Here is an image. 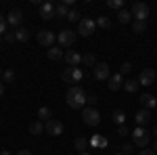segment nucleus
<instances>
[{
    "label": "nucleus",
    "instance_id": "nucleus-32",
    "mask_svg": "<svg viewBox=\"0 0 157 155\" xmlns=\"http://www.w3.org/2000/svg\"><path fill=\"white\" fill-rule=\"evenodd\" d=\"M97 25L103 27V29H109V27H111V21H109L107 17H97Z\"/></svg>",
    "mask_w": 157,
    "mask_h": 155
},
{
    "label": "nucleus",
    "instance_id": "nucleus-33",
    "mask_svg": "<svg viewBox=\"0 0 157 155\" xmlns=\"http://www.w3.org/2000/svg\"><path fill=\"white\" fill-rule=\"evenodd\" d=\"M134 151V143H121V153L124 155H130Z\"/></svg>",
    "mask_w": 157,
    "mask_h": 155
},
{
    "label": "nucleus",
    "instance_id": "nucleus-4",
    "mask_svg": "<svg viewBox=\"0 0 157 155\" xmlns=\"http://www.w3.org/2000/svg\"><path fill=\"white\" fill-rule=\"evenodd\" d=\"M82 119L86 126H98L101 124V113L94 107H84L82 109Z\"/></svg>",
    "mask_w": 157,
    "mask_h": 155
},
{
    "label": "nucleus",
    "instance_id": "nucleus-5",
    "mask_svg": "<svg viewBox=\"0 0 157 155\" xmlns=\"http://www.w3.org/2000/svg\"><path fill=\"white\" fill-rule=\"evenodd\" d=\"M94 29H97V21H94V19H90V17L80 19V25H78V34H80V36H84V38L92 36Z\"/></svg>",
    "mask_w": 157,
    "mask_h": 155
},
{
    "label": "nucleus",
    "instance_id": "nucleus-10",
    "mask_svg": "<svg viewBox=\"0 0 157 155\" xmlns=\"http://www.w3.org/2000/svg\"><path fill=\"white\" fill-rule=\"evenodd\" d=\"M55 40H57V36L52 34V32H48V29H40L38 32V44H42V46H52L55 44Z\"/></svg>",
    "mask_w": 157,
    "mask_h": 155
},
{
    "label": "nucleus",
    "instance_id": "nucleus-30",
    "mask_svg": "<svg viewBox=\"0 0 157 155\" xmlns=\"http://www.w3.org/2000/svg\"><path fill=\"white\" fill-rule=\"evenodd\" d=\"M145 29H147L145 21H132V32H134V34H143Z\"/></svg>",
    "mask_w": 157,
    "mask_h": 155
},
{
    "label": "nucleus",
    "instance_id": "nucleus-31",
    "mask_svg": "<svg viewBox=\"0 0 157 155\" xmlns=\"http://www.w3.org/2000/svg\"><path fill=\"white\" fill-rule=\"evenodd\" d=\"M107 6L113 11H121L124 9V0H107Z\"/></svg>",
    "mask_w": 157,
    "mask_h": 155
},
{
    "label": "nucleus",
    "instance_id": "nucleus-29",
    "mask_svg": "<svg viewBox=\"0 0 157 155\" xmlns=\"http://www.w3.org/2000/svg\"><path fill=\"white\" fill-rule=\"evenodd\" d=\"M13 82H15V72L13 69L2 72V84H13Z\"/></svg>",
    "mask_w": 157,
    "mask_h": 155
},
{
    "label": "nucleus",
    "instance_id": "nucleus-7",
    "mask_svg": "<svg viewBox=\"0 0 157 155\" xmlns=\"http://www.w3.org/2000/svg\"><path fill=\"white\" fill-rule=\"evenodd\" d=\"M44 130L48 132L50 136H61L63 134V122L57 118H50L46 124H44Z\"/></svg>",
    "mask_w": 157,
    "mask_h": 155
},
{
    "label": "nucleus",
    "instance_id": "nucleus-36",
    "mask_svg": "<svg viewBox=\"0 0 157 155\" xmlns=\"http://www.w3.org/2000/svg\"><path fill=\"white\" fill-rule=\"evenodd\" d=\"M4 32H6V19H4V17L0 15V36H2Z\"/></svg>",
    "mask_w": 157,
    "mask_h": 155
},
{
    "label": "nucleus",
    "instance_id": "nucleus-3",
    "mask_svg": "<svg viewBox=\"0 0 157 155\" xmlns=\"http://www.w3.org/2000/svg\"><path fill=\"white\" fill-rule=\"evenodd\" d=\"M132 143L134 147H140V149H145L147 145H149V141H151V136H149V132L145 130V128H140V126H136L132 132Z\"/></svg>",
    "mask_w": 157,
    "mask_h": 155
},
{
    "label": "nucleus",
    "instance_id": "nucleus-27",
    "mask_svg": "<svg viewBox=\"0 0 157 155\" xmlns=\"http://www.w3.org/2000/svg\"><path fill=\"white\" fill-rule=\"evenodd\" d=\"M55 13H57L59 17H65V19H67V15H69V6H65L63 2H61V4H55Z\"/></svg>",
    "mask_w": 157,
    "mask_h": 155
},
{
    "label": "nucleus",
    "instance_id": "nucleus-28",
    "mask_svg": "<svg viewBox=\"0 0 157 155\" xmlns=\"http://www.w3.org/2000/svg\"><path fill=\"white\" fill-rule=\"evenodd\" d=\"M113 122L117 126H126V113L124 111H113Z\"/></svg>",
    "mask_w": 157,
    "mask_h": 155
},
{
    "label": "nucleus",
    "instance_id": "nucleus-17",
    "mask_svg": "<svg viewBox=\"0 0 157 155\" xmlns=\"http://www.w3.org/2000/svg\"><path fill=\"white\" fill-rule=\"evenodd\" d=\"M46 57H48L50 61H61L63 57H65V50L61 46H50L48 50H46Z\"/></svg>",
    "mask_w": 157,
    "mask_h": 155
},
{
    "label": "nucleus",
    "instance_id": "nucleus-1",
    "mask_svg": "<svg viewBox=\"0 0 157 155\" xmlns=\"http://www.w3.org/2000/svg\"><path fill=\"white\" fill-rule=\"evenodd\" d=\"M65 101H67V105L71 109H84L86 103H88V95L84 92V88L80 84H75V86H69V90L65 95Z\"/></svg>",
    "mask_w": 157,
    "mask_h": 155
},
{
    "label": "nucleus",
    "instance_id": "nucleus-2",
    "mask_svg": "<svg viewBox=\"0 0 157 155\" xmlns=\"http://www.w3.org/2000/svg\"><path fill=\"white\" fill-rule=\"evenodd\" d=\"M61 78H63V80H65L67 84L75 86L78 82H82V78H84V72H82L80 67H65V69H63V73H61Z\"/></svg>",
    "mask_w": 157,
    "mask_h": 155
},
{
    "label": "nucleus",
    "instance_id": "nucleus-9",
    "mask_svg": "<svg viewBox=\"0 0 157 155\" xmlns=\"http://www.w3.org/2000/svg\"><path fill=\"white\" fill-rule=\"evenodd\" d=\"M57 40H59V44L63 48H69V46H73V42H75V34H73L71 29H63V32L57 34Z\"/></svg>",
    "mask_w": 157,
    "mask_h": 155
},
{
    "label": "nucleus",
    "instance_id": "nucleus-20",
    "mask_svg": "<svg viewBox=\"0 0 157 155\" xmlns=\"http://www.w3.org/2000/svg\"><path fill=\"white\" fill-rule=\"evenodd\" d=\"M117 21H120L121 25L130 23V21H132V13H130V11H126V9H121V11L117 13Z\"/></svg>",
    "mask_w": 157,
    "mask_h": 155
},
{
    "label": "nucleus",
    "instance_id": "nucleus-46",
    "mask_svg": "<svg viewBox=\"0 0 157 155\" xmlns=\"http://www.w3.org/2000/svg\"><path fill=\"white\" fill-rule=\"evenodd\" d=\"M80 155H90V153H80Z\"/></svg>",
    "mask_w": 157,
    "mask_h": 155
},
{
    "label": "nucleus",
    "instance_id": "nucleus-23",
    "mask_svg": "<svg viewBox=\"0 0 157 155\" xmlns=\"http://www.w3.org/2000/svg\"><path fill=\"white\" fill-rule=\"evenodd\" d=\"M50 118H52L50 107H40V109H38V119H40V122H48Z\"/></svg>",
    "mask_w": 157,
    "mask_h": 155
},
{
    "label": "nucleus",
    "instance_id": "nucleus-38",
    "mask_svg": "<svg viewBox=\"0 0 157 155\" xmlns=\"http://www.w3.org/2000/svg\"><path fill=\"white\" fill-rule=\"evenodd\" d=\"M117 134H120L121 138H124V136H128V134H130V130H128L126 126H120V128H117Z\"/></svg>",
    "mask_w": 157,
    "mask_h": 155
},
{
    "label": "nucleus",
    "instance_id": "nucleus-8",
    "mask_svg": "<svg viewBox=\"0 0 157 155\" xmlns=\"http://www.w3.org/2000/svg\"><path fill=\"white\" fill-rule=\"evenodd\" d=\"M155 80H157V73H155V69H151V67L143 69L140 76H138V84H140V86H153Z\"/></svg>",
    "mask_w": 157,
    "mask_h": 155
},
{
    "label": "nucleus",
    "instance_id": "nucleus-44",
    "mask_svg": "<svg viewBox=\"0 0 157 155\" xmlns=\"http://www.w3.org/2000/svg\"><path fill=\"white\" fill-rule=\"evenodd\" d=\"M153 134H155V136H157V126H155V128H153Z\"/></svg>",
    "mask_w": 157,
    "mask_h": 155
},
{
    "label": "nucleus",
    "instance_id": "nucleus-19",
    "mask_svg": "<svg viewBox=\"0 0 157 155\" xmlns=\"http://www.w3.org/2000/svg\"><path fill=\"white\" fill-rule=\"evenodd\" d=\"M42 132H46L44 130V124L38 119V122H32L29 124V134H34V136H38V134H42Z\"/></svg>",
    "mask_w": 157,
    "mask_h": 155
},
{
    "label": "nucleus",
    "instance_id": "nucleus-40",
    "mask_svg": "<svg viewBox=\"0 0 157 155\" xmlns=\"http://www.w3.org/2000/svg\"><path fill=\"white\" fill-rule=\"evenodd\" d=\"M138 155H157V153H155V151H149V149H143Z\"/></svg>",
    "mask_w": 157,
    "mask_h": 155
},
{
    "label": "nucleus",
    "instance_id": "nucleus-16",
    "mask_svg": "<svg viewBox=\"0 0 157 155\" xmlns=\"http://www.w3.org/2000/svg\"><path fill=\"white\" fill-rule=\"evenodd\" d=\"M107 86H109V90H120L121 86H124V78H121V73H113V76L107 80Z\"/></svg>",
    "mask_w": 157,
    "mask_h": 155
},
{
    "label": "nucleus",
    "instance_id": "nucleus-6",
    "mask_svg": "<svg viewBox=\"0 0 157 155\" xmlns=\"http://www.w3.org/2000/svg\"><path fill=\"white\" fill-rule=\"evenodd\" d=\"M130 13H132L134 21H147V17H149V4H145V2H134Z\"/></svg>",
    "mask_w": 157,
    "mask_h": 155
},
{
    "label": "nucleus",
    "instance_id": "nucleus-45",
    "mask_svg": "<svg viewBox=\"0 0 157 155\" xmlns=\"http://www.w3.org/2000/svg\"><path fill=\"white\" fill-rule=\"evenodd\" d=\"M153 151H155V153H157V141H155V147H153Z\"/></svg>",
    "mask_w": 157,
    "mask_h": 155
},
{
    "label": "nucleus",
    "instance_id": "nucleus-43",
    "mask_svg": "<svg viewBox=\"0 0 157 155\" xmlns=\"http://www.w3.org/2000/svg\"><path fill=\"white\" fill-rule=\"evenodd\" d=\"M0 155H11V153H9V151H6V149H4V151H0Z\"/></svg>",
    "mask_w": 157,
    "mask_h": 155
},
{
    "label": "nucleus",
    "instance_id": "nucleus-13",
    "mask_svg": "<svg viewBox=\"0 0 157 155\" xmlns=\"http://www.w3.org/2000/svg\"><path fill=\"white\" fill-rule=\"evenodd\" d=\"M63 59L67 61L69 67H78V65L82 63V55L75 52V50H65V57H63Z\"/></svg>",
    "mask_w": 157,
    "mask_h": 155
},
{
    "label": "nucleus",
    "instance_id": "nucleus-39",
    "mask_svg": "<svg viewBox=\"0 0 157 155\" xmlns=\"http://www.w3.org/2000/svg\"><path fill=\"white\" fill-rule=\"evenodd\" d=\"M97 101H98V96H97V95H90V96H88V103H90V105H94Z\"/></svg>",
    "mask_w": 157,
    "mask_h": 155
},
{
    "label": "nucleus",
    "instance_id": "nucleus-41",
    "mask_svg": "<svg viewBox=\"0 0 157 155\" xmlns=\"http://www.w3.org/2000/svg\"><path fill=\"white\" fill-rule=\"evenodd\" d=\"M17 155H32V151H27V149H21V151H17Z\"/></svg>",
    "mask_w": 157,
    "mask_h": 155
},
{
    "label": "nucleus",
    "instance_id": "nucleus-22",
    "mask_svg": "<svg viewBox=\"0 0 157 155\" xmlns=\"http://www.w3.org/2000/svg\"><path fill=\"white\" fill-rule=\"evenodd\" d=\"M73 147H75V151L86 153V149H88V141H86L84 136H78V138H75V143H73Z\"/></svg>",
    "mask_w": 157,
    "mask_h": 155
},
{
    "label": "nucleus",
    "instance_id": "nucleus-48",
    "mask_svg": "<svg viewBox=\"0 0 157 155\" xmlns=\"http://www.w3.org/2000/svg\"><path fill=\"white\" fill-rule=\"evenodd\" d=\"M117 155H124V153H117Z\"/></svg>",
    "mask_w": 157,
    "mask_h": 155
},
{
    "label": "nucleus",
    "instance_id": "nucleus-34",
    "mask_svg": "<svg viewBox=\"0 0 157 155\" xmlns=\"http://www.w3.org/2000/svg\"><path fill=\"white\" fill-rule=\"evenodd\" d=\"M130 72H132V63H128V61H126V63H121V67H120L121 76H124V73H130Z\"/></svg>",
    "mask_w": 157,
    "mask_h": 155
},
{
    "label": "nucleus",
    "instance_id": "nucleus-18",
    "mask_svg": "<svg viewBox=\"0 0 157 155\" xmlns=\"http://www.w3.org/2000/svg\"><path fill=\"white\" fill-rule=\"evenodd\" d=\"M140 105H143V109H155L157 107V99L153 95H140Z\"/></svg>",
    "mask_w": 157,
    "mask_h": 155
},
{
    "label": "nucleus",
    "instance_id": "nucleus-26",
    "mask_svg": "<svg viewBox=\"0 0 157 155\" xmlns=\"http://www.w3.org/2000/svg\"><path fill=\"white\" fill-rule=\"evenodd\" d=\"M13 34H15V40H19V42H25V40L29 38V32H27L25 27H19V29H15Z\"/></svg>",
    "mask_w": 157,
    "mask_h": 155
},
{
    "label": "nucleus",
    "instance_id": "nucleus-42",
    "mask_svg": "<svg viewBox=\"0 0 157 155\" xmlns=\"http://www.w3.org/2000/svg\"><path fill=\"white\" fill-rule=\"evenodd\" d=\"M2 92H4V84L0 82V96H2Z\"/></svg>",
    "mask_w": 157,
    "mask_h": 155
},
{
    "label": "nucleus",
    "instance_id": "nucleus-15",
    "mask_svg": "<svg viewBox=\"0 0 157 155\" xmlns=\"http://www.w3.org/2000/svg\"><path fill=\"white\" fill-rule=\"evenodd\" d=\"M134 119H136V124L143 128L145 124L151 122V111H149V109H138V111H136V115H134Z\"/></svg>",
    "mask_w": 157,
    "mask_h": 155
},
{
    "label": "nucleus",
    "instance_id": "nucleus-35",
    "mask_svg": "<svg viewBox=\"0 0 157 155\" xmlns=\"http://www.w3.org/2000/svg\"><path fill=\"white\" fill-rule=\"evenodd\" d=\"M67 19H69V21H78V19H80V13L75 11V9H69V15H67Z\"/></svg>",
    "mask_w": 157,
    "mask_h": 155
},
{
    "label": "nucleus",
    "instance_id": "nucleus-24",
    "mask_svg": "<svg viewBox=\"0 0 157 155\" xmlns=\"http://www.w3.org/2000/svg\"><path fill=\"white\" fill-rule=\"evenodd\" d=\"M138 86H140V84H138V80H126V82H124V90L132 95V92H136V90H138Z\"/></svg>",
    "mask_w": 157,
    "mask_h": 155
},
{
    "label": "nucleus",
    "instance_id": "nucleus-37",
    "mask_svg": "<svg viewBox=\"0 0 157 155\" xmlns=\"http://www.w3.org/2000/svg\"><path fill=\"white\" fill-rule=\"evenodd\" d=\"M4 40H6L9 44H13V42H17V40H15V34H13V32H6V34H4Z\"/></svg>",
    "mask_w": 157,
    "mask_h": 155
},
{
    "label": "nucleus",
    "instance_id": "nucleus-25",
    "mask_svg": "<svg viewBox=\"0 0 157 155\" xmlns=\"http://www.w3.org/2000/svg\"><path fill=\"white\" fill-rule=\"evenodd\" d=\"M90 145L92 147H98V149H103V147H107V138L105 136H101V134H97V136H92V141H90Z\"/></svg>",
    "mask_w": 157,
    "mask_h": 155
},
{
    "label": "nucleus",
    "instance_id": "nucleus-12",
    "mask_svg": "<svg viewBox=\"0 0 157 155\" xmlns=\"http://www.w3.org/2000/svg\"><path fill=\"white\" fill-rule=\"evenodd\" d=\"M94 78H97V80H109V78H111V69H109L107 63H97V67H94Z\"/></svg>",
    "mask_w": 157,
    "mask_h": 155
},
{
    "label": "nucleus",
    "instance_id": "nucleus-47",
    "mask_svg": "<svg viewBox=\"0 0 157 155\" xmlns=\"http://www.w3.org/2000/svg\"><path fill=\"white\" fill-rule=\"evenodd\" d=\"M0 78H2V69H0Z\"/></svg>",
    "mask_w": 157,
    "mask_h": 155
},
{
    "label": "nucleus",
    "instance_id": "nucleus-14",
    "mask_svg": "<svg viewBox=\"0 0 157 155\" xmlns=\"http://www.w3.org/2000/svg\"><path fill=\"white\" fill-rule=\"evenodd\" d=\"M21 21H23V13H21V11H17V9H15V11H11L9 15H6V23L13 25V27H17V29H19Z\"/></svg>",
    "mask_w": 157,
    "mask_h": 155
},
{
    "label": "nucleus",
    "instance_id": "nucleus-11",
    "mask_svg": "<svg viewBox=\"0 0 157 155\" xmlns=\"http://www.w3.org/2000/svg\"><path fill=\"white\" fill-rule=\"evenodd\" d=\"M40 17L42 19H52V17H57V13H55V4L52 2H42L40 4Z\"/></svg>",
    "mask_w": 157,
    "mask_h": 155
},
{
    "label": "nucleus",
    "instance_id": "nucleus-21",
    "mask_svg": "<svg viewBox=\"0 0 157 155\" xmlns=\"http://www.w3.org/2000/svg\"><path fill=\"white\" fill-rule=\"evenodd\" d=\"M82 65L84 67H97V59H94V55H90V52H86V55H82Z\"/></svg>",
    "mask_w": 157,
    "mask_h": 155
}]
</instances>
